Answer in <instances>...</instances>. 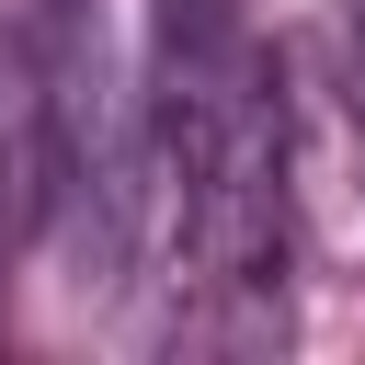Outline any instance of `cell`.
I'll use <instances>...</instances> for the list:
<instances>
[{
	"label": "cell",
	"instance_id": "cell-1",
	"mask_svg": "<svg viewBox=\"0 0 365 365\" xmlns=\"http://www.w3.org/2000/svg\"><path fill=\"white\" fill-rule=\"evenodd\" d=\"M34 182L57 205V240H68L80 285H114L125 251H137V228H148V57L114 46L103 0H57L46 11Z\"/></svg>",
	"mask_w": 365,
	"mask_h": 365
},
{
	"label": "cell",
	"instance_id": "cell-2",
	"mask_svg": "<svg viewBox=\"0 0 365 365\" xmlns=\"http://www.w3.org/2000/svg\"><path fill=\"white\" fill-rule=\"evenodd\" d=\"M23 171H34V68L0 23V262H11V228H23V194H34Z\"/></svg>",
	"mask_w": 365,
	"mask_h": 365
},
{
	"label": "cell",
	"instance_id": "cell-3",
	"mask_svg": "<svg viewBox=\"0 0 365 365\" xmlns=\"http://www.w3.org/2000/svg\"><path fill=\"white\" fill-rule=\"evenodd\" d=\"M342 91H354V125H365V0H342Z\"/></svg>",
	"mask_w": 365,
	"mask_h": 365
}]
</instances>
